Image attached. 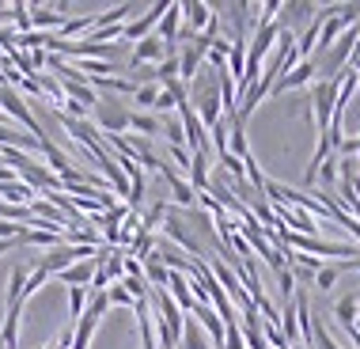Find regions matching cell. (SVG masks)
Returning <instances> with one entry per match:
<instances>
[{"mask_svg": "<svg viewBox=\"0 0 360 349\" xmlns=\"http://www.w3.org/2000/svg\"><path fill=\"white\" fill-rule=\"evenodd\" d=\"M0 114L15 118V122L27 129V137H34V141H42V137H46V129L38 125V118L31 114V106L23 103V95H19L15 87H8V84H0Z\"/></svg>", "mask_w": 360, "mask_h": 349, "instance_id": "cell-2", "label": "cell"}, {"mask_svg": "<svg viewBox=\"0 0 360 349\" xmlns=\"http://www.w3.org/2000/svg\"><path fill=\"white\" fill-rule=\"evenodd\" d=\"M171 160L179 163L182 171H190V152H186V148H171Z\"/></svg>", "mask_w": 360, "mask_h": 349, "instance_id": "cell-33", "label": "cell"}, {"mask_svg": "<svg viewBox=\"0 0 360 349\" xmlns=\"http://www.w3.org/2000/svg\"><path fill=\"white\" fill-rule=\"evenodd\" d=\"M129 129L141 133V137L148 141V137H155V133H163V118H160V114H152V110H133L129 114Z\"/></svg>", "mask_w": 360, "mask_h": 349, "instance_id": "cell-17", "label": "cell"}, {"mask_svg": "<svg viewBox=\"0 0 360 349\" xmlns=\"http://www.w3.org/2000/svg\"><path fill=\"white\" fill-rule=\"evenodd\" d=\"M106 312H110V300H106V293H87V307H84V315L99 323V319H103Z\"/></svg>", "mask_w": 360, "mask_h": 349, "instance_id": "cell-23", "label": "cell"}, {"mask_svg": "<svg viewBox=\"0 0 360 349\" xmlns=\"http://www.w3.org/2000/svg\"><path fill=\"white\" fill-rule=\"evenodd\" d=\"M163 12H167V0H160V4H152L148 12H144L141 19H133V23H125V31H122V38L125 42H133L137 46L141 38H148V34H155V27H160V19H163Z\"/></svg>", "mask_w": 360, "mask_h": 349, "instance_id": "cell-6", "label": "cell"}, {"mask_svg": "<svg viewBox=\"0 0 360 349\" xmlns=\"http://www.w3.org/2000/svg\"><path fill=\"white\" fill-rule=\"evenodd\" d=\"M163 231H167V236H171L179 247H186L190 255H193V262H205V247H201V239L193 236V231L182 224V220L174 217V212H167V217H163Z\"/></svg>", "mask_w": 360, "mask_h": 349, "instance_id": "cell-7", "label": "cell"}, {"mask_svg": "<svg viewBox=\"0 0 360 349\" xmlns=\"http://www.w3.org/2000/svg\"><path fill=\"white\" fill-rule=\"evenodd\" d=\"M163 57H167V46L160 42L155 34H148V38H141L137 46H133V57H129V69H141V65H160Z\"/></svg>", "mask_w": 360, "mask_h": 349, "instance_id": "cell-8", "label": "cell"}, {"mask_svg": "<svg viewBox=\"0 0 360 349\" xmlns=\"http://www.w3.org/2000/svg\"><path fill=\"white\" fill-rule=\"evenodd\" d=\"M27 266H15L8 277V293H4V307H23V288H27Z\"/></svg>", "mask_w": 360, "mask_h": 349, "instance_id": "cell-19", "label": "cell"}, {"mask_svg": "<svg viewBox=\"0 0 360 349\" xmlns=\"http://www.w3.org/2000/svg\"><path fill=\"white\" fill-rule=\"evenodd\" d=\"M129 114L125 110L122 99H114V95H99V103H95V122H99V129L106 133V137H122L125 129H129Z\"/></svg>", "mask_w": 360, "mask_h": 349, "instance_id": "cell-3", "label": "cell"}, {"mask_svg": "<svg viewBox=\"0 0 360 349\" xmlns=\"http://www.w3.org/2000/svg\"><path fill=\"white\" fill-rule=\"evenodd\" d=\"M46 277H50V274H46V269H42V266H34V269H31V274H27V288H23V304H27V300H31V296L38 293V288H42V285H46Z\"/></svg>", "mask_w": 360, "mask_h": 349, "instance_id": "cell-27", "label": "cell"}, {"mask_svg": "<svg viewBox=\"0 0 360 349\" xmlns=\"http://www.w3.org/2000/svg\"><path fill=\"white\" fill-rule=\"evenodd\" d=\"M334 103H338V84L334 80H319V76H315V87H311V106H315L319 133H326L330 122H334Z\"/></svg>", "mask_w": 360, "mask_h": 349, "instance_id": "cell-5", "label": "cell"}, {"mask_svg": "<svg viewBox=\"0 0 360 349\" xmlns=\"http://www.w3.org/2000/svg\"><path fill=\"white\" fill-rule=\"evenodd\" d=\"M167 296H171L186 315L193 312V307H198V300H193V293H190V277L179 274V269H171V277H167Z\"/></svg>", "mask_w": 360, "mask_h": 349, "instance_id": "cell-12", "label": "cell"}, {"mask_svg": "<svg viewBox=\"0 0 360 349\" xmlns=\"http://www.w3.org/2000/svg\"><path fill=\"white\" fill-rule=\"evenodd\" d=\"M338 277H342V266H334V262H323V266L315 269V288H334L338 285Z\"/></svg>", "mask_w": 360, "mask_h": 349, "instance_id": "cell-22", "label": "cell"}, {"mask_svg": "<svg viewBox=\"0 0 360 349\" xmlns=\"http://www.w3.org/2000/svg\"><path fill=\"white\" fill-rule=\"evenodd\" d=\"M141 266H144V281H148V288H167V277H171V269L163 266V258L155 255V250H152V255L141 262Z\"/></svg>", "mask_w": 360, "mask_h": 349, "instance_id": "cell-18", "label": "cell"}, {"mask_svg": "<svg viewBox=\"0 0 360 349\" xmlns=\"http://www.w3.org/2000/svg\"><path fill=\"white\" fill-rule=\"evenodd\" d=\"M12 247H15V239H0V255H8Z\"/></svg>", "mask_w": 360, "mask_h": 349, "instance_id": "cell-34", "label": "cell"}, {"mask_svg": "<svg viewBox=\"0 0 360 349\" xmlns=\"http://www.w3.org/2000/svg\"><path fill=\"white\" fill-rule=\"evenodd\" d=\"M349 269H356V274H360V255H356L353 262H349Z\"/></svg>", "mask_w": 360, "mask_h": 349, "instance_id": "cell-35", "label": "cell"}, {"mask_svg": "<svg viewBox=\"0 0 360 349\" xmlns=\"http://www.w3.org/2000/svg\"><path fill=\"white\" fill-rule=\"evenodd\" d=\"M190 315H198V323L205 326V334L212 338V349H220L224 345V323H220V315L212 312V304H198Z\"/></svg>", "mask_w": 360, "mask_h": 349, "instance_id": "cell-14", "label": "cell"}, {"mask_svg": "<svg viewBox=\"0 0 360 349\" xmlns=\"http://www.w3.org/2000/svg\"><path fill=\"white\" fill-rule=\"evenodd\" d=\"M84 307H87V288H69V312L76 323L84 319Z\"/></svg>", "mask_w": 360, "mask_h": 349, "instance_id": "cell-28", "label": "cell"}, {"mask_svg": "<svg viewBox=\"0 0 360 349\" xmlns=\"http://www.w3.org/2000/svg\"><path fill=\"white\" fill-rule=\"evenodd\" d=\"M42 349H72V331H61L50 345H42Z\"/></svg>", "mask_w": 360, "mask_h": 349, "instance_id": "cell-32", "label": "cell"}, {"mask_svg": "<svg viewBox=\"0 0 360 349\" xmlns=\"http://www.w3.org/2000/svg\"><path fill=\"white\" fill-rule=\"evenodd\" d=\"M179 19H182V4H167L160 27H155V38H160V42H167V46H179Z\"/></svg>", "mask_w": 360, "mask_h": 349, "instance_id": "cell-16", "label": "cell"}, {"mask_svg": "<svg viewBox=\"0 0 360 349\" xmlns=\"http://www.w3.org/2000/svg\"><path fill=\"white\" fill-rule=\"evenodd\" d=\"M160 91H163L160 84H144V87H137V95H133V99H137L141 106H148V110H152L155 99H160Z\"/></svg>", "mask_w": 360, "mask_h": 349, "instance_id": "cell-29", "label": "cell"}, {"mask_svg": "<svg viewBox=\"0 0 360 349\" xmlns=\"http://www.w3.org/2000/svg\"><path fill=\"white\" fill-rule=\"evenodd\" d=\"M106 300H110V307H133V304H137V300L129 296V288H125L122 281H114V285L106 288Z\"/></svg>", "mask_w": 360, "mask_h": 349, "instance_id": "cell-25", "label": "cell"}, {"mask_svg": "<svg viewBox=\"0 0 360 349\" xmlns=\"http://www.w3.org/2000/svg\"><path fill=\"white\" fill-rule=\"evenodd\" d=\"M198 103V118L205 129H212V125L224 122V106H220V72L217 69H205V76L201 80H193L190 87V106Z\"/></svg>", "mask_w": 360, "mask_h": 349, "instance_id": "cell-1", "label": "cell"}, {"mask_svg": "<svg viewBox=\"0 0 360 349\" xmlns=\"http://www.w3.org/2000/svg\"><path fill=\"white\" fill-rule=\"evenodd\" d=\"M69 23V15H65V4L61 8H46V4H34L31 8V31H42V34H50L53 27L61 31V27Z\"/></svg>", "mask_w": 360, "mask_h": 349, "instance_id": "cell-9", "label": "cell"}, {"mask_svg": "<svg viewBox=\"0 0 360 349\" xmlns=\"http://www.w3.org/2000/svg\"><path fill=\"white\" fill-rule=\"evenodd\" d=\"M80 31H95V15H80V19H69V23L61 27V34H57V38H61V42H69V38H72V34H80Z\"/></svg>", "mask_w": 360, "mask_h": 349, "instance_id": "cell-24", "label": "cell"}, {"mask_svg": "<svg viewBox=\"0 0 360 349\" xmlns=\"http://www.w3.org/2000/svg\"><path fill=\"white\" fill-rule=\"evenodd\" d=\"M160 174H163V179H167V186H171V198H174V205L190 209L193 201H198V193H193V186H190L186 179H182L179 171L171 167V163H163V167H160Z\"/></svg>", "mask_w": 360, "mask_h": 349, "instance_id": "cell-11", "label": "cell"}, {"mask_svg": "<svg viewBox=\"0 0 360 349\" xmlns=\"http://www.w3.org/2000/svg\"><path fill=\"white\" fill-rule=\"evenodd\" d=\"M356 34H360V27H356Z\"/></svg>", "mask_w": 360, "mask_h": 349, "instance_id": "cell-37", "label": "cell"}, {"mask_svg": "<svg viewBox=\"0 0 360 349\" xmlns=\"http://www.w3.org/2000/svg\"><path fill=\"white\" fill-rule=\"evenodd\" d=\"M167 110H179V106H174V99L167 91H160V99H155V106H152V114H167Z\"/></svg>", "mask_w": 360, "mask_h": 349, "instance_id": "cell-31", "label": "cell"}, {"mask_svg": "<svg viewBox=\"0 0 360 349\" xmlns=\"http://www.w3.org/2000/svg\"><path fill=\"white\" fill-rule=\"evenodd\" d=\"M163 133H167V144H171V148H186V133H182V122H179V118H167V122H163Z\"/></svg>", "mask_w": 360, "mask_h": 349, "instance_id": "cell-26", "label": "cell"}, {"mask_svg": "<svg viewBox=\"0 0 360 349\" xmlns=\"http://www.w3.org/2000/svg\"><path fill=\"white\" fill-rule=\"evenodd\" d=\"M356 315H360V296H342V300L334 304V319L345 326V331L356 323Z\"/></svg>", "mask_w": 360, "mask_h": 349, "instance_id": "cell-20", "label": "cell"}, {"mask_svg": "<svg viewBox=\"0 0 360 349\" xmlns=\"http://www.w3.org/2000/svg\"><path fill=\"white\" fill-rule=\"evenodd\" d=\"M179 122H182V133H186V152L190 156H209V129L201 125L198 110L190 103L179 106Z\"/></svg>", "mask_w": 360, "mask_h": 349, "instance_id": "cell-4", "label": "cell"}, {"mask_svg": "<svg viewBox=\"0 0 360 349\" xmlns=\"http://www.w3.org/2000/svg\"><path fill=\"white\" fill-rule=\"evenodd\" d=\"M277 285H281V293H285V300L296 296V281H292V269H277Z\"/></svg>", "mask_w": 360, "mask_h": 349, "instance_id": "cell-30", "label": "cell"}, {"mask_svg": "<svg viewBox=\"0 0 360 349\" xmlns=\"http://www.w3.org/2000/svg\"><path fill=\"white\" fill-rule=\"evenodd\" d=\"M292 349H311V345H292Z\"/></svg>", "mask_w": 360, "mask_h": 349, "instance_id": "cell-36", "label": "cell"}, {"mask_svg": "<svg viewBox=\"0 0 360 349\" xmlns=\"http://www.w3.org/2000/svg\"><path fill=\"white\" fill-rule=\"evenodd\" d=\"M182 349H212L209 342H205V334L198 331V323H193V319H186V326H182Z\"/></svg>", "mask_w": 360, "mask_h": 349, "instance_id": "cell-21", "label": "cell"}, {"mask_svg": "<svg viewBox=\"0 0 360 349\" xmlns=\"http://www.w3.org/2000/svg\"><path fill=\"white\" fill-rule=\"evenodd\" d=\"M315 76H319V65L315 61H300L292 72H285L281 80L274 84V95H285L292 91V87H304V84H315Z\"/></svg>", "mask_w": 360, "mask_h": 349, "instance_id": "cell-10", "label": "cell"}, {"mask_svg": "<svg viewBox=\"0 0 360 349\" xmlns=\"http://www.w3.org/2000/svg\"><path fill=\"white\" fill-rule=\"evenodd\" d=\"M95 269H99V258H87V262H72V266L65 269V274H57V277H61L69 288H91Z\"/></svg>", "mask_w": 360, "mask_h": 349, "instance_id": "cell-13", "label": "cell"}, {"mask_svg": "<svg viewBox=\"0 0 360 349\" xmlns=\"http://www.w3.org/2000/svg\"><path fill=\"white\" fill-rule=\"evenodd\" d=\"M182 19H186V31L201 34L209 27V19H212V8L201 4V0H186V4H182Z\"/></svg>", "mask_w": 360, "mask_h": 349, "instance_id": "cell-15", "label": "cell"}]
</instances>
